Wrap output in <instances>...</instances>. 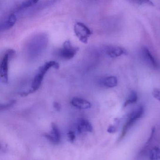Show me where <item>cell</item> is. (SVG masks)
Returning <instances> with one entry per match:
<instances>
[{"mask_svg":"<svg viewBox=\"0 0 160 160\" xmlns=\"http://www.w3.org/2000/svg\"><path fill=\"white\" fill-rule=\"evenodd\" d=\"M52 68L58 69L59 68V63L55 61H49L46 62L43 65L40 67L32 81L31 88L27 92H21L20 95L21 96H27L28 95L35 92L38 90L41 87L45 75L47 71Z\"/></svg>","mask_w":160,"mask_h":160,"instance_id":"cell-1","label":"cell"},{"mask_svg":"<svg viewBox=\"0 0 160 160\" xmlns=\"http://www.w3.org/2000/svg\"><path fill=\"white\" fill-rule=\"evenodd\" d=\"M15 51L13 49H9L2 57L0 66V75L1 82L7 83L9 80V59L14 56Z\"/></svg>","mask_w":160,"mask_h":160,"instance_id":"cell-2","label":"cell"},{"mask_svg":"<svg viewBox=\"0 0 160 160\" xmlns=\"http://www.w3.org/2000/svg\"><path fill=\"white\" fill-rule=\"evenodd\" d=\"M78 50L79 48L73 46L70 41H66L63 43L62 48L58 52V55L63 59L70 60L74 57Z\"/></svg>","mask_w":160,"mask_h":160,"instance_id":"cell-3","label":"cell"},{"mask_svg":"<svg viewBox=\"0 0 160 160\" xmlns=\"http://www.w3.org/2000/svg\"><path fill=\"white\" fill-rule=\"evenodd\" d=\"M74 31L76 36L82 43L87 44L88 38L91 35V31L87 26L81 22L75 23Z\"/></svg>","mask_w":160,"mask_h":160,"instance_id":"cell-4","label":"cell"},{"mask_svg":"<svg viewBox=\"0 0 160 160\" xmlns=\"http://www.w3.org/2000/svg\"><path fill=\"white\" fill-rule=\"evenodd\" d=\"M44 136L48 140L53 144H58L60 142L61 134L58 128L54 123L52 124L50 133H45Z\"/></svg>","mask_w":160,"mask_h":160,"instance_id":"cell-5","label":"cell"},{"mask_svg":"<svg viewBox=\"0 0 160 160\" xmlns=\"http://www.w3.org/2000/svg\"><path fill=\"white\" fill-rule=\"evenodd\" d=\"M106 53L111 58H116L128 54L126 49L119 46H109L106 49Z\"/></svg>","mask_w":160,"mask_h":160,"instance_id":"cell-6","label":"cell"},{"mask_svg":"<svg viewBox=\"0 0 160 160\" xmlns=\"http://www.w3.org/2000/svg\"><path fill=\"white\" fill-rule=\"evenodd\" d=\"M77 129L79 133L84 132H92L93 130L92 125L89 121L85 118H80L78 120L77 124Z\"/></svg>","mask_w":160,"mask_h":160,"instance_id":"cell-7","label":"cell"},{"mask_svg":"<svg viewBox=\"0 0 160 160\" xmlns=\"http://www.w3.org/2000/svg\"><path fill=\"white\" fill-rule=\"evenodd\" d=\"M142 54L145 62L153 68H157L158 67V63H157L156 60L154 58V57L148 48L146 47H143L142 48Z\"/></svg>","mask_w":160,"mask_h":160,"instance_id":"cell-8","label":"cell"},{"mask_svg":"<svg viewBox=\"0 0 160 160\" xmlns=\"http://www.w3.org/2000/svg\"><path fill=\"white\" fill-rule=\"evenodd\" d=\"M70 103L73 106L80 110H87L92 106L91 103L89 101L78 97L73 98L71 100Z\"/></svg>","mask_w":160,"mask_h":160,"instance_id":"cell-9","label":"cell"},{"mask_svg":"<svg viewBox=\"0 0 160 160\" xmlns=\"http://www.w3.org/2000/svg\"><path fill=\"white\" fill-rule=\"evenodd\" d=\"M101 83L102 86L105 87L113 88L117 86L118 81L115 76H107L102 80Z\"/></svg>","mask_w":160,"mask_h":160,"instance_id":"cell-10","label":"cell"},{"mask_svg":"<svg viewBox=\"0 0 160 160\" xmlns=\"http://www.w3.org/2000/svg\"><path fill=\"white\" fill-rule=\"evenodd\" d=\"M16 21V16L14 13H11L9 15L4 23H1V31L3 30L9 29L13 26Z\"/></svg>","mask_w":160,"mask_h":160,"instance_id":"cell-11","label":"cell"},{"mask_svg":"<svg viewBox=\"0 0 160 160\" xmlns=\"http://www.w3.org/2000/svg\"><path fill=\"white\" fill-rule=\"evenodd\" d=\"M144 107L142 106H140L138 108L134 110L132 112L128 115V117L134 118L137 119L140 118L144 113Z\"/></svg>","mask_w":160,"mask_h":160,"instance_id":"cell-12","label":"cell"},{"mask_svg":"<svg viewBox=\"0 0 160 160\" xmlns=\"http://www.w3.org/2000/svg\"><path fill=\"white\" fill-rule=\"evenodd\" d=\"M38 2V1H35V0H28V1H23L18 7H16V11H22L25 9L31 7L33 5L36 4Z\"/></svg>","mask_w":160,"mask_h":160,"instance_id":"cell-13","label":"cell"},{"mask_svg":"<svg viewBox=\"0 0 160 160\" xmlns=\"http://www.w3.org/2000/svg\"><path fill=\"white\" fill-rule=\"evenodd\" d=\"M138 100V95L134 91H132L130 93L128 98L124 103V106L126 107L129 104L135 103Z\"/></svg>","mask_w":160,"mask_h":160,"instance_id":"cell-14","label":"cell"},{"mask_svg":"<svg viewBox=\"0 0 160 160\" xmlns=\"http://www.w3.org/2000/svg\"><path fill=\"white\" fill-rule=\"evenodd\" d=\"M16 100H12L9 101L7 103L1 104L0 106V110L1 111H2V110H4L9 109L12 107L13 106L16 104Z\"/></svg>","mask_w":160,"mask_h":160,"instance_id":"cell-15","label":"cell"},{"mask_svg":"<svg viewBox=\"0 0 160 160\" xmlns=\"http://www.w3.org/2000/svg\"><path fill=\"white\" fill-rule=\"evenodd\" d=\"M130 2H132L136 4L139 5H149V6H154L153 3L150 1H132Z\"/></svg>","mask_w":160,"mask_h":160,"instance_id":"cell-16","label":"cell"},{"mask_svg":"<svg viewBox=\"0 0 160 160\" xmlns=\"http://www.w3.org/2000/svg\"><path fill=\"white\" fill-rule=\"evenodd\" d=\"M149 158L150 160H158V156L157 155L156 152L154 149L150 150L149 152Z\"/></svg>","mask_w":160,"mask_h":160,"instance_id":"cell-17","label":"cell"},{"mask_svg":"<svg viewBox=\"0 0 160 160\" xmlns=\"http://www.w3.org/2000/svg\"><path fill=\"white\" fill-rule=\"evenodd\" d=\"M67 135H68L69 140H70V142L73 143L74 142L75 139H76V136H75V133H74L73 131H69V132H68Z\"/></svg>","mask_w":160,"mask_h":160,"instance_id":"cell-18","label":"cell"},{"mask_svg":"<svg viewBox=\"0 0 160 160\" xmlns=\"http://www.w3.org/2000/svg\"><path fill=\"white\" fill-rule=\"evenodd\" d=\"M152 95L154 98L157 100L158 101L160 102V89H154L153 91L152 92Z\"/></svg>","mask_w":160,"mask_h":160,"instance_id":"cell-19","label":"cell"},{"mask_svg":"<svg viewBox=\"0 0 160 160\" xmlns=\"http://www.w3.org/2000/svg\"><path fill=\"white\" fill-rule=\"evenodd\" d=\"M117 131V126H115V125H112V124L110 125L108 128L107 129V132L110 133H115Z\"/></svg>","mask_w":160,"mask_h":160,"instance_id":"cell-20","label":"cell"},{"mask_svg":"<svg viewBox=\"0 0 160 160\" xmlns=\"http://www.w3.org/2000/svg\"><path fill=\"white\" fill-rule=\"evenodd\" d=\"M53 107L56 111H59L61 109V104L58 102H55L53 103Z\"/></svg>","mask_w":160,"mask_h":160,"instance_id":"cell-21","label":"cell"},{"mask_svg":"<svg viewBox=\"0 0 160 160\" xmlns=\"http://www.w3.org/2000/svg\"><path fill=\"white\" fill-rule=\"evenodd\" d=\"M154 132H155V128L153 127V128H152V130H151V133L150 136L149 138V139L147 140V142L146 143L148 144L149 143H150V142H151L152 139L153 138L154 135Z\"/></svg>","mask_w":160,"mask_h":160,"instance_id":"cell-22","label":"cell"},{"mask_svg":"<svg viewBox=\"0 0 160 160\" xmlns=\"http://www.w3.org/2000/svg\"><path fill=\"white\" fill-rule=\"evenodd\" d=\"M154 149L155 150V151L156 152L157 155L158 156V160H160V149L159 147H157V146H154Z\"/></svg>","mask_w":160,"mask_h":160,"instance_id":"cell-23","label":"cell"}]
</instances>
